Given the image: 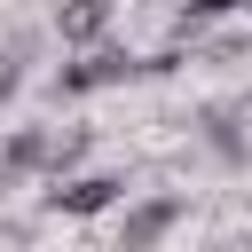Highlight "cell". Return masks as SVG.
I'll return each instance as SVG.
<instances>
[{
	"mask_svg": "<svg viewBox=\"0 0 252 252\" xmlns=\"http://www.w3.org/2000/svg\"><path fill=\"white\" fill-rule=\"evenodd\" d=\"M181 220H189V197H173V189L134 197V205H126V220H118V252H158Z\"/></svg>",
	"mask_w": 252,
	"mask_h": 252,
	"instance_id": "obj_1",
	"label": "cell"
},
{
	"mask_svg": "<svg viewBox=\"0 0 252 252\" xmlns=\"http://www.w3.org/2000/svg\"><path fill=\"white\" fill-rule=\"evenodd\" d=\"M47 32H55L63 47H79V55H87V47H102V39L118 32V8H110V0H71V8H55V24H47Z\"/></svg>",
	"mask_w": 252,
	"mask_h": 252,
	"instance_id": "obj_3",
	"label": "cell"
},
{
	"mask_svg": "<svg viewBox=\"0 0 252 252\" xmlns=\"http://www.w3.org/2000/svg\"><path fill=\"white\" fill-rule=\"evenodd\" d=\"M244 118H252V94H244Z\"/></svg>",
	"mask_w": 252,
	"mask_h": 252,
	"instance_id": "obj_6",
	"label": "cell"
},
{
	"mask_svg": "<svg viewBox=\"0 0 252 252\" xmlns=\"http://www.w3.org/2000/svg\"><path fill=\"white\" fill-rule=\"evenodd\" d=\"M16 87H24V55H16V47H0V102H8Z\"/></svg>",
	"mask_w": 252,
	"mask_h": 252,
	"instance_id": "obj_5",
	"label": "cell"
},
{
	"mask_svg": "<svg viewBox=\"0 0 252 252\" xmlns=\"http://www.w3.org/2000/svg\"><path fill=\"white\" fill-rule=\"evenodd\" d=\"M197 134H205V150H213L220 165H244V158H252V150H244V134H236V110H220V102H213V110H197Z\"/></svg>",
	"mask_w": 252,
	"mask_h": 252,
	"instance_id": "obj_4",
	"label": "cell"
},
{
	"mask_svg": "<svg viewBox=\"0 0 252 252\" xmlns=\"http://www.w3.org/2000/svg\"><path fill=\"white\" fill-rule=\"evenodd\" d=\"M110 205H126V173H71V181L47 189V213H71V220L110 213Z\"/></svg>",
	"mask_w": 252,
	"mask_h": 252,
	"instance_id": "obj_2",
	"label": "cell"
}]
</instances>
